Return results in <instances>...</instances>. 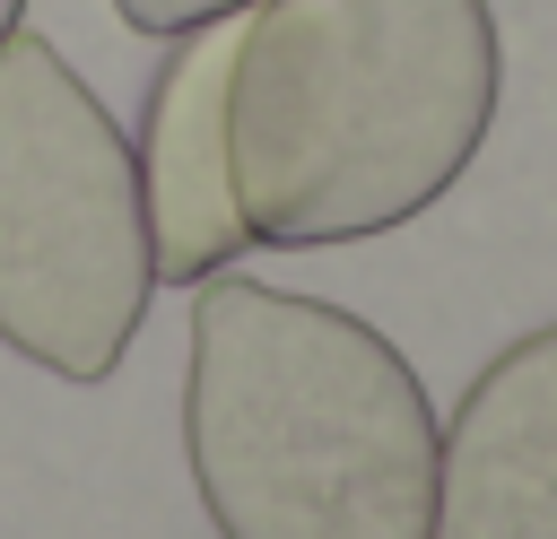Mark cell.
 <instances>
[{"mask_svg": "<svg viewBox=\"0 0 557 539\" xmlns=\"http://www.w3.org/2000/svg\"><path fill=\"white\" fill-rule=\"evenodd\" d=\"M487 0H252L226 52V191L252 243H357L435 209L487 122Z\"/></svg>", "mask_w": 557, "mask_h": 539, "instance_id": "cell-1", "label": "cell"}, {"mask_svg": "<svg viewBox=\"0 0 557 539\" xmlns=\"http://www.w3.org/2000/svg\"><path fill=\"white\" fill-rule=\"evenodd\" d=\"M183 461L218 539H426L435 409L409 356L261 278H200Z\"/></svg>", "mask_w": 557, "mask_h": 539, "instance_id": "cell-2", "label": "cell"}, {"mask_svg": "<svg viewBox=\"0 0 557 539\" xmlns=\"http://www.w3.org/2000/svg\"><path fill=\"white\" fill-rule=\"evenodd\" d=\"M157 296L139 156L87 78L44 43H0V348L61 383H104Z\"/></svg>", "mask_w": 557, "mask_h": 539, "instance_id": "cell-3", "label": "cell"}, {"mask_svg": "<svg viewBox=\"0 0 557 539\" xmlns=\"http://www.w3.org/2000/svg\"><path fill=\"white\" fill-rule=\"evenodd\" d=\"M426 539H557V322L522 330L435 435Z\"/></svg>", "mask_w": 557, "mask_h": 539, "instance_id": "cell-4", "label": "cell"}, {"mask_svg": "<svg viewBox=\"0 0 557 539\" xmlns=\"http://www.w3.org/2000/svg\"><path fill=\"white\" fill-rule=\"evenodd\" d=\"M226 52H235V17L174 35V52L148 78V113H139V209H148V261L174 287L218 278L252 235L235 217L226 191V130H218V96H226Z\"/></svg>", "mask_w": 557, "mask_h": 539, "instance_id": "cell-5", "label": "cell"}, {"mask_svg": "<svg viewBox=\"0 0 557 539\" xmlns=\"http://www.w3.org/2000/svg\"><path fill=\"white\" fill-rule=\"evenodd\" d=\"M122 9V26L131 35H191V26H218V17H235V9H252V0H113Z\"/></svg>", "mask_w": 557, "mask_h": 539, "instance_id": "cell-6", "label": "cell"}, {"mask_svg": "<svg viewBox=\"0 0 557 539\" xmlns=\"http://www.w3.org/2000/svg\"><path fill=\"white\" fill-rule=\"evenodd\" d=\"M17 9H26V0H0V43L17 35Z\"/></svg>", "mask_w": 557, "mask_h": 539, "instance_id": "cell-7", "label": "cell"}]
</instances>
